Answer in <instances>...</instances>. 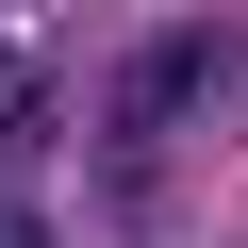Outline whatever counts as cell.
Here are the masks:
<instances>
[{
  "instance_id": "1",
  "label": "cell",
  "mask_w": 248,
  "mask_h": 248,
  "mask_svg": "<svg viewBox=\"0 0 248 248\" xmlns=\"http://www.w3.org/2000/svg\"><path fill=\"white\" fill-rule=\"evenodd\" d=\"M232 83V33L199 17V33H149L133 66H116V149H149V133H182V116Z\"/></svg>"
},
{
  "instance_id": "2",
  "label": "cell",
  "mask_w": 248,
  "mask_h": 248,
  "mask_svg": "<svg viewBox=\"0 0 248 248\" xmlns=\"http://www.w3.org/2000/svg\"><path fill=\"white\" fill-rule=\"evenodd\" d=\"M50 116H66V99H50V66H33V50H0V133H17V149H33V133H50Z\"/></svg>"
}]
</instances>
